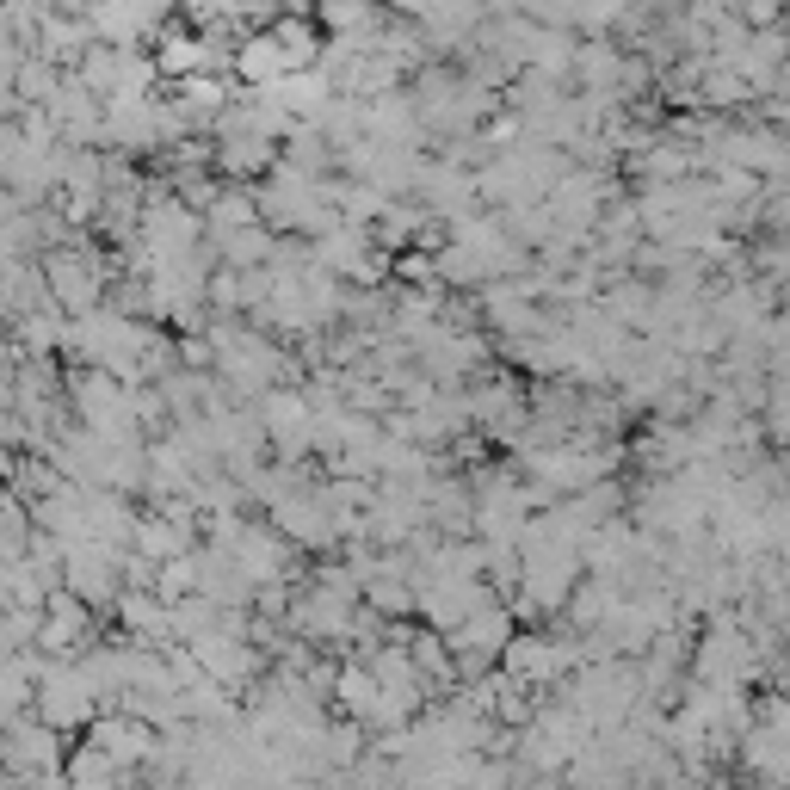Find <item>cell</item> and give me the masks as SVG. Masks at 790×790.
<instances>
[{
  "label": "cell",
  "mask_w": 790,
  "mask_h": 790,
  "mask_svg": "<svg viewBox=\"0 0 790 790\" xmlns=\"http://www.w3.org/2000/svg\"><path fill=\"white\" fill-rule=\"evenodd\" d=\"M0 766H7L13 778L38 772V766H56V741H50V729H38V723H13L7 735H0Z\"/></svg>",
  "instance_id": "6da1fadb"
},
{
  "label": "cell",
  "mask_w": 790,
  "mask_h": 790,
  "mask_svg": "<svg viewBox=\"0 0 790 790\" xmlns=\"http://www.w3.org/2000/svg\"><path fill=\"white\" fill-rule=\"evenodd\" d=\"M19 340H25V352H44V346L56 340V321H44V315H25V321H19Z\"/></svg>",
  "instance_id": "7a4b0ae2"
}]
</instances>
